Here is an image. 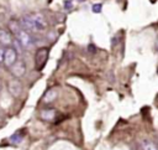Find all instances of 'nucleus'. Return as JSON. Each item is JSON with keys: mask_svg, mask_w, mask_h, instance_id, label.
I'll return each instance as SVG.
<instances>
[{"mask_svg": "<svg viewBox=\"0 0 158 150\" xmlns=\"http://www.w3.org/2000/svg\"><path fill=\"white\" fill-rule=\"evenodd\" d=\"M48 56H50V48L47 47H40L35 52L33 56V61H35V67L37 71H42L48 61Z\"/></svg>", "mask_w": 158, "mask_h": 150, "instance_id": "nucleus-1", "label": "nucleus"}, {"mask_svg": "<svg viewBox=\"0 0 158 150\" xmlns=\"http://www.w3.org/2000/svg\"><path fill=\"white\" fill-rule=\"evenodd\" d=\"M17 56H19V51H17L14 46L5 47V56H4L3 65H4L5 67L10 68V67L17 61Z\"/></svg>", "mask_w": 158, "mask_h": 150, "instance_id": "nucleus-2", "label": "nucleus"}, {"mask_svg": "<svg viewBox=\"0 0 158 150\" xmlns=\"http://www.w3.org/2000/svg\"><path fill=\"white\" fill-rule=\"evenodd\" d=\"M15 39H17V41L20 42V45L22 46V48H31L33 46V39H32V36L24 29L20 30V32L15 36Z\"/></svg>", "mask_w": 158, "mask_h": 150, "instance_id": "nucleus-3", "label": "nucleus"}, {"mask_svg": "<svg viewBox=\"0 0 158 150\" xmlns=\"http://www.w3.org/2000/svg\"><path fill=\"white\" fill-rule=\"evenodd\" d=\"M8 91L9 93L15 97V98H19L20 96L22 95V91H24V87H22V83L20 82L17 78H12L8 82Z\"/></svg>", "mask_w": 158, "mask_h": 150, "instance_id": "nucleus-4", "label": "nucleus"}, {"mask_svg": "<svg viewBox=\"0 0 158 150\" xmlns=\"http://www.w3.org/2000/svg\"><path fill=\"white\" fill-rule=\"evenodd\" d=\"M10 71H11V74H12L15 78L22 77L24 74L26 73V63H25V61L17 60V61L10 67Z\"/></svg>", "mask_w": 158, "mask_h": 150, "instance_id": "nucleus-5", "label": "nucleus"}, {"mask_svg": "<svg viewBox=\"0 0 158 150\" xmlns=\"http://www.w3.org/2000/svg\"><path fill=\"white\" fill-rule=\"evenodd\" d=\"M30 17L33 21L37 31H42V30H45L47 27V23H46V19H45L43 15L38 14V12H35V14H30Z\"/></svg>", "mask_w": 158, "mask_h": 150, "instance_id": "nucleus-6", "label": "nucleus"}, {"mask_svg": "<svg viewBox=\"0 0 158 150\" xmlns=\"http://www.w3.org/2000/svg\"><path fill=\"white\" fill-rule=\"evenodd\" d=\"M14 44V37L12 34L6 29H0V45L3 47L12 46Z\"/></svg>", "mask_w": 158, "mask_h": 150, "instance_id": "nucleus-7", "label": "nucleus"}, {"mask_svg": "<svg viewBox=\"0 0 158 150\" xmlns=\"http://www.w3.org/2000/svg\"><path fill=\"white\" fill-rule=\"evenodd\" d=\"M57 117V110L51 107H45L40 110V118L45 122H53Z\"/></svg>", "mask_w": 158, "mask_h": 150, "instance_id": "nucleus-8", "label": "nucleus"}, {"mask_svg": "<svg viewBox=\"0 0 158 150\" xmlns=\"http://www.w3.org/2000/svg\"><path fill=\"white\" fill-rule=\"evenodd\" d=\"M57 97H58V91L54 88H51L45 93L42 102H43V104H51L57 99Z\"/></svg>", "mask_w": 158, "mask_h": 150, "instance_id": "nucleus-9", "label": "nucleus"}, {"mask_svg": "<svg viewBox=\"0 0 158 150\" xmlns=\"http://www.w3.org/2000/svg\"><path fill=\"white\" fill-rule=\"evenodd\" d=\"M138 150H158V144L152 140H141L137 144Z\"/></svg>", "mask_w": 158, "mask_h": 150, "instance_id": "nucleus-10", "label": "nucleus"}, {"mask_svg": "<svg viewBox=\"0 0 158 150\" xmlns=\"http://www.w3.org/2000/svg\"><path fill=\"white\" fill-rule=\"evenodd\" d=\"M24 137H25V132H24V130H19V132H16L15 134H12L10 137V140L14 144H20V143L24 140Z\"/></svg>", "mask_w": 158, "mask_h": 150, "instance_id": "nucleus-11", "label": "nucleus"}, {"mask_svg": "<svg viewBox=\"0 0 158 150\" xmlns=\"http://www.w3.org/2000/svg\"><path fill=\"white\" fill-rule=\"evenodd\" d=\"M22 27H21V25H20V23H17V21H11L10 24H9V31L12 34V35H17L19 32H20V30H21Z\"/></svg>", "mask_w": 158, "mask_h": 150, "instance_id": "nucleus-12", "label": "nucleus"}, {"mask_svg": "<svg viewBox=\"0 0 158 150\" xmlns=\"http://www.w3.org/2000/svg\"><path fill=\"white\" fill-rule=\"evenodd\" d=\"M101 10H103V4H101V3L93 4V6H91V11H93L94 14H100Z\"/></svg>", "mask_w": 158, "mask_h": 150, "instance_id": "nucleus-13", "label": "nucleus"}, {"mask_svg": "<svg viewBox=\"0 0 158 150\" xmlns=\"http://www.w3.org/2000/svg\"><path fill=\"white\" fill-rule=\"evenodd\" d=\"M63 8H64L66 10L72 9V8H73V2H72V0H64V3H63Z\"/></svg>", "mask_w": 158, "mask_h": 150, "instance_id": "nucleus-14", "label": "nucleus"}, {"mask_svg": "<svg viewBox=\"0 0 158 150\" xmlns=\"http://www.w3.org/2000/svg\"><path fill=\"white\" fill-rule=\"evenodd\" d=\"M4 56H5V48H4L2 45H0V63H3Z\"/></svg>", "mask_w": 158, "mask_h": 150, "instance_id": "nucleus-15", "label": "nucleus"}]
</instances>
